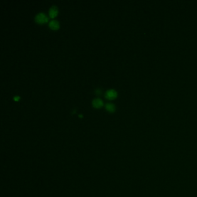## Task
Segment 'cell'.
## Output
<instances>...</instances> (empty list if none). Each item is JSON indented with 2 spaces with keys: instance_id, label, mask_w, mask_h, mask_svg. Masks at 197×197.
Instances as JSON below:
<instances>
[{
  "instance_id": "6da1fadb",
  "label": "cell",
  "mask_w": 197,
  "mask_h": 197,
  "mask_svg": "<svg viewBox=\"0 0 197 197\" xmlns=\"http://www.w3.org/2000/svg\"><path fill=\"white\" fill-rule=\"evenodd\" d=\"M35 21L39 24H43L48 22V18L44 12H39L35 16Z\"/></svg>"
},
{
  "instance_id": "7a4b0ae2",
  "label": "cell",
  "mask_w": 197,
  "mask_h": 197,
  "mask_svg": "<svg viewBox=\"0 0 197 197\" xmlns=\"http://www.w3.org/2000/svg\"><path fill=\"white\" fill-rule=\"evenodd\" d=\"M117 92L115 90L109 89L105 92V96L106 98H108L109 100H112V99L115 98L117 97Z\"/></svg>"
},
{
  "instance_id": "3957f363",
  "label": "cell",
  "mask_w": 197,
  "mask_h": 197,
  "mask_svg": "<svg viewBox=\"0 0 197 197\" xmlns=\"http://www.w3.org/2000/svg\"><path fill=\"white\" fill-rule=\"evenodd\" d=\"M92 105L94 108H99L103 105V101L100 98H95L92 101Z\"/></svg>"
},
{
  "instance_id": "277c9868",
  "label": "cell",
  "mask_w": 197,
  "mask_h": 197,
  "mask_svg": "<svg viewBox=\"0 0 197 197\" xmlns=\"http://www.w3.org/2000/svg\"><path fill=\"white\" fill-rule=\"evenodd\" d=\"M58 14V8L55 6V5H53L51 6V7L50 8L49 10V14L50 17L51 18L54 17L56 15H57Z\"/></svg>"
},
{
  "instance_id": "5b68a950",
  "label": "cell",
  "mask_w": 197,
  "mask_h": 197,
  "mask_svg": "<svg viewBox=\"0 0 197 197\" xmlns=\"http://www.w3.org/2000/svg\"><path fill=\"white\" fill-rule=\"evenodd\" d=\"M49 26L52 29H57L59 28L60 24L56 20H52L49 23Z\"/></svg>"
},
{
  "instance_id": "8992f818",
  "label": "cell",
  "mask_w": 197,
  "mask_h": 197,
  "mask_svg": "<svg viewBox=\"0 0 197 197\" xmlns=\"http://www.w3.org/2000/svg\"><path fill=\"white\" fill-rule=\"evenodd\" d=\"M105 109L107 110L109 112H113L115 109H116V106L115 105L110 102H108L105 105Z\"/></svg>"
},
{
  "instance_id": "52a82bcc",
  "label": "cell",
  "mask_w": 197,
  "mask_h": 197,
  "mask_svg": "<svg viewBox=\"0 0 197 197\" xmlns=\"http://www.w3.org/2000/svg\"><path fill=\"white\" fill-rule=\"evenodd\" d=\"M95 93L97 95H100L102 93V90L100 88H97L95 90Z\"/></svg>"
},
{
  "instance_id": "ba28073f",
  "label": "cell",
  "mask_w": 197,
  "mask_h": 197,
  "mask_svg": "<svg viewBox=\"0 0 197 197\" xmlns=\"http://www.w3.org/2000/svg\"><path fill=\"white\" fill-rule=\"evenodd\" d=\"M19 98H20V97L19 96H15V97H14V99L15 100V101L19 100Z\"/></svg>"
}]
</instances>
